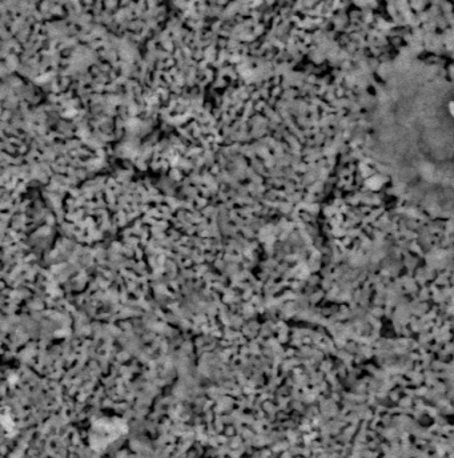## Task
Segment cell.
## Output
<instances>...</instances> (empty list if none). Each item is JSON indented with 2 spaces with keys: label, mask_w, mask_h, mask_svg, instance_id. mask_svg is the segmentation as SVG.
<instances>
[{
  "label": "cell",
  "mask_w": 454,
  "mask_h": 458,
  "mask_svg": "<svg viewBox=\"0 0 454 458\" xmlns=\"http://www.w3.org/2000/svg\"><path fill=\"white\" fill-rule=\"evenodd\" d=\"M451 112L454 113V104H451Z\"/></svg>",
  "instance_id": "cell-1"
}]
</instances>
